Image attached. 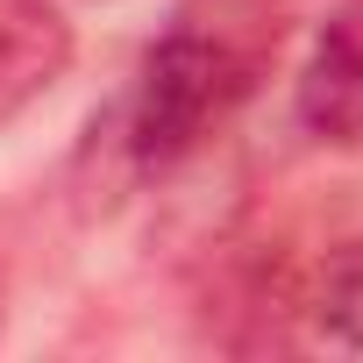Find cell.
I'll use <instances>...</instances> for the list:
<instances>
[{
    "instance_id": "cell-1",
    "label": "cell",
    "mask_w": 363,
    "mask_h": 363,
    "mask_svg": "<svg viewBox=\"0 0 363 363\" xmlns=\"http://www.w3.org/2000/svg\"><path fill=\"white\" fill-rule=\"evenodd\" d=\"M292 36V0H171L164 29L150 36L135 86L107 121L121 178H171L193 164L271 79Z\"/></svg>"
},
{
    "instance_id": "cell-2",
    "label": "cell",
    "mask_w": 363,
    "mask_h": 363,
    "mask_svg": "<svg viewBox=\"0 0 363 363\" xmlns=\"http://www.w3.org/2000/svg\"><path fill=\"white\" fill-rule=\"evenodd\" d=\"M292 121L320 150L363 143V0H342L313 29V50L292 79Z\"/></svg>"
},
{
    "instance_id": "cell-3",
    "label": "cell",
    "mask_w": 363,
    "mask_h": 363,
    "mask_svg": "<svg viewBox=\"0 0 363 363\" xmlns=\"http://www.w3.org/2000/svg\"><path fill=\"white\" fill-rule=\"evenodd\" d=\"M79 57L72 15L57 0H0V128L22 121Z\"/></svg>"
},
{
    "instance_id": "cell-4",
    "label": "cell",
    "mask_w": 363,
    "mask_h": 363,
    "mask_svg": "<svg viewBox=\"0 0 363 363\" xmlns=\"http://www.w3.org/2000/svg\"><path fill=\"white\" fill-rule=\"evenodd\" d=\"M299 313L313 320L320 342L363 356V235L335 242V250L313 264V278H306V292H299Z\"/></svg>"
},
{
    "instance_id": "cell-5",
    "label": "cell",
    "mask_w": 363,
    "mask_h": 363,
    "mask_svg": "<svg viewBox=\"0 0 363 363\" xmlns=\"http://www.w3.org/2000/svg\"><path fill=\"white\" fill-rule=\"evenodd\" d=\"M0 299H8V250H0Z\"/></svg>"
}]
</instances>
